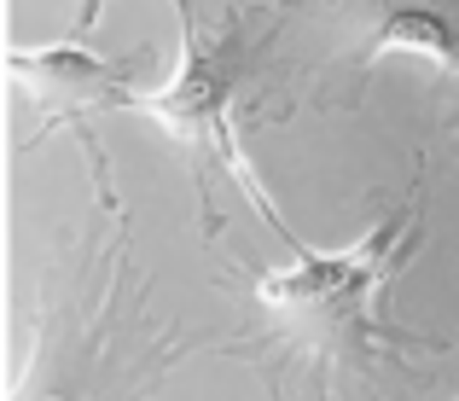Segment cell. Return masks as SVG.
<instances>
[{
	"label": "cell",
	"instance_id": "6da1fadb",
	"mask_svg": "<svg viewBox=\"0 0 459 401\" xmlns=\"http://www.w3.org/2000/svg\"><path fill=\"white\" fill-rule=\"evenodd\" d=\"M285 245L297 250V262L256 274V302L285 349H303L332 367H378L395 349H413V337L390 320L395 267L419 245V222L407 204L349 250H308L297 233Z\"/></svg>",
	"mask_w": 459,
	"mask_h": 401
},
{
	"label": "cell",
	"instance_id": "7a4b0ae2",
	"mask_svg": "<svg viewBox=\"0 0 459 401\" xmlns=\"http://www.w3.org/2000/svg\"><path fill=\"white\" fill-rule=\"evenodd\" d=\"M128 279V245H117L111 267L41 309L35 355L12 384V401H146L180 361L204 355L146 326V291L134 297Z\"/></svg>",
	"mask_w": 459,
	"mask_h": 401
},
{
	"label": "cell",
	"instance_id": "3957f363",
	"mask_svg": "<svg viewBox=\"0 0 459 401\" xmlns=\"http://www.w3.org/2000/svg\"><path fill=\"white\" fill-rule=\"evenodd\" d=\"M175 12H180V70L152 93L128 88L123 100H117V111L157 117V123L180 140V152L192 157V169H198L204 215H210V175L221 169V175L233 180L238 198H245L280 239H291V227H285L280 210L268 204V192H262V180L250 175L245 152H238V134H233V105H238V93H245V82L256 76L262 53L273 47L280 23H273L268 12H256V6H227L215 30H198L192 0L175 6Z\"/></svg>",
	"mask_w": 459,
	"mask_h": 401
},
{
	"label": "cell",
	"instance_id": "277c9868",
	"mask_svg": "<svg viewBox=\"0 0 459 401\" xmlns=\"http://www.w3.org/2000/svg\"><path fill=\"white\" fill-rule=\"evenodd\" d=\"M6 70L18 76V88L41 105L47 128L70 123L82 140L93 145L88 117L117 111V100H123V93L134 88V76L146 70V53L111 58V53L82 47V35H76V41H58V47H12ZM93 152H100V145H93ZM100 163H105V157H100ZM105 175H111V169H105Z\"/></svg>",
	"mask_w": 459,
	"mask_h": 401
},
{
	"label": "cell",
	"instance_id": "5b68a950",
	"mask_svg": "<svg viewBox=\"0 0 459 401\" xmlns=\"http://www.w3.org/2000/svg\"><path fill=\"white\" fill-rule=\"evenodd\" d=\"M360 12L367 23L355 35V70H372L390 53L459 70V0H360Z\"/></svg>",
	"mask_w": 459,
	"mask_h": 401
},
{
	"label": "cell",
	"instance_id": "8992f818",
	"mask_svg": "<svg viewBox=\"0 0 459 401\" xmlns=\"http://www.w3.org/2000/svg\"><path fill=\"white\" fill-rule=\"evenodd\" d=\"M175 6H186V0H175ZM100 12H105V0H82V12H76V35H82V30H93V23H100Z\"/></svg>",
	"mask_w": 459,
	"mask_h": 401
},
{
	"label": "cell",
	"instance_id": "52a82bcc",
	"mask_svg": "<svg viewBox=\"0 0 459 401\" xmlns=\"http://www.w3.org/2000/svg\"><path fill=\"white\" fill-rule=\"evenodd\" d=\"M454 401H459V396H454Z\"/></svg>",
	"mask_w": 459,
	"mask_h": 401
}]
</instances>
